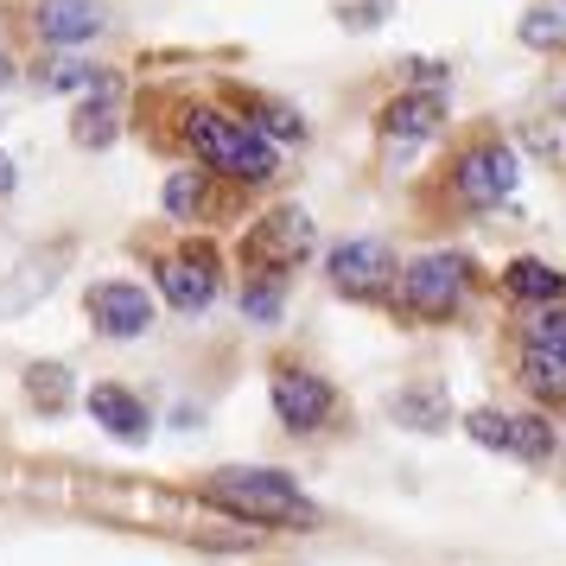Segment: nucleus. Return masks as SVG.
I'll return each mask as SVG.
<instances>
[{
  "mask_svg": "<svg viewBox=\"0 0 566 566\" xmlns=\"http://www.w3.org/2000/svg\"><path fill=\"white\" fill-rule=\"evenodd\" d=\"M205 503L242 522H268V528H318V510L306 503V490L293 484L274 464H230L205 484Z\"/></svg>",
  "mask_w": 566,
  "mask_h": 566,
  "instance_id": "nucleus-1",
  "label": "nucleus"
},
{
  "mask_svg": "<svg viewBox=\"0 0 566 566\" xmlns=\"http://www.w3.org/2000/svg\"><path fill=\"white\" fill-rule=\"evenodd\" d=\"M185 134H191V154L205 159V166H217V172H230V179H242V185L274 179V140H261L249 122L198 108Z\"/></svg>",
  "mask_w": 566,
  "mask_h": 566,
  "instance_id": "nucleus-2",
  "label": "nucleus"
},
{
  "mask_svg": "<svg viewBox=\"0 0 566 566\" xmlns=\"http://www.w3.org/2000/svg\"><path fill=\"white\" fill-rule=\"evenodd\" d=\"M464 281H471V261L464 255H420L401 268V306L413 318H446V312H459Z\"/></svg>",
  "mask_w": 566,
  "mask_h": 566,
  "instance_id": "nucleus-3",
  "label": "nucleus"
},
{
  "mask_svg": "<svg viewBox=\"0 0 566 566\" xmlns=\"http://www.w3.org/2000/svg\"><path fill=\"white\" fill-rule=\"evenodd\" d=\"M515 179H522V166H515V154L503 140H478V147L452 166V191H459L471 210H496L515 191Z\"/></svg>",
  "mask_w": 566,
  "mask_h": 566,
  "instance_id": "nucleus-4",
  "label": "nucleus"
},
{
  "mask_svg": "<svg viewBox=\"0 0 566 566\" xmlns=\"http://www.w3.org/2000/svg\"><path fill=\"white\" fill-rule=\"evenodd\" d=\"M242 249H249L268 274H286L293 261H306L312 249H318V235H312V217L300 205H281V210H268L255 230H249V242H242Z\"/></svg>",
  "mask_w": 566,
  "mask_h": 566,
  "instance_id": "nucleus-5",
  "label": "nucleus"
},
{
  "mask_svg": "<svg viewBox=\"0 0 566 566\" xmlns=\"http://www.w3.org/2000/svg\"><path fill=\"white\" fill-rule=\"evenodd\" d=\"M332 286L350 293V300H382L388 286H395V249L376 242V235L337 242L332 249Z\"/></svg>",
  "mask_w": 566,
  "mask_h": 566,
  "instance_id": "nucleus-6",
  "label": "nucleus"
},
{
  "mask_svg": "<svg viewBox=\"0 0 566 566\" xmlns=\"http://www.w3.org/2000/svg\"><path fill=\"white\" fill-rule=\"evenodd\" d=\"M337 408V388L325 376H312V369H281L274 376V413H281V427L293 433H312V427H325Z\"/></svg>",
  "mask_w": 566,
  "mask_h": 566,
  "instance_id": "nucleus-7",
  "label": "nucleus"
},
{
  "mask_svg": "<svg viewBox=\"0 0 566 566\" xmlns=\"http://www.w3.org/2000/svg\"><path fill=\"white\" fill-rule=\"evenodd\" d=\"M90 318H96L103 337H140L154 325V300H147L140 281H103L90 286Z\"/></svg>",
  "mask_w": 566,
  "mask_h": 566,
  "instance_id": "nucleus-8",
  "label": "nucleus"
},
{
  "mask_svg": "<svg viewBox=\"0 0 566 566\" xmlns=\"http://www.w3.org/2000/svg\"><path fill=\"white\" fill-rule=\"evenodd\" d=\"M32 27H39V39H52V45H90L108 27V13L96 0H39Z\"/></svg>",
  "mask_w": 566,
  "mask_h": 566,
  "instance_id": "nucleus-9",
  "label": "nucleus"
},
{
  "mask_svg": "<svg viewBox=\"0 0 566 566\" xmlns=\"http://www.w3.org/2000/svg\"><path fill=\"white\" fill-rule=\"evenodd\" d=\"M90 420H103V433H115L122 446H140V439L154 433V413L140 408V395H128L122 382L90 388Z\"/></svg>",
  "mask_w": 566,
  "mask_h": 566,
  "instance_id": "nucleus-10",
  "label": "nucleus"
},
{
  "mask_svg": "<svg viewBox=\"0 0 566 566\" xmlns=\"http://www.w3.org/2000/svg\"><path fill=\"white\" fill-rule=\"evenodd\" d=\"M159 286L179 312H205L217 300V268H210V255H172L159 261Z\"/></svg>",
  "mask_w": 566,
  "mask_h": 566,
  "instance_id": "nucleus-11",
  "label": "nucleus"
},
{
  "mask_svg": "<svg viewBox=\"0 0 566 566\" xmlns=\"http://www.w3.org/2000/svg\"><path fill=\"white\" fill-rule=\"evenodd\" d=\"M439 122H446V96L439 90H408V96H395L382 108L388 140H427V134H439Z\"/></svg>",
  "mask_w": 566,
  "mask_h": 566,
  "instance_id": "nucleus-12",
  "label": "nucleus"
},
{
  "mask_svg": "<svg viewBox=\"0 0 566 566\" xmlns=\"http://www.w3.org/2000/svg\"><path fill=\"white\" fill-rule=\"evenodd\" d=\"M388 413L401 420V427H413V433H446L452 427V401H446V388H395V401H388Z\"/></svg>",
  "mask_w": 566,
  "mask_h": 566,
  "instance_id": "nucleus-13",
  "label": "nucleus"
},
{
  "mask_svg": "<svg viewBox=\"0 0 566 566\" xmlns=\"http://www.w3.org/2000/svg\"><path fill=\"white\" fill-rule=\"evenodd\" d=\"M503 286H510V300H528V306H554V300L566 293V274H560V268H547V261H535V255H522V261H510Z\"/></svg>",
  "mask_w": 566,
  "mask_h": 566,
  "instance_id": "nucleus-14",
  "label": "nucleus"
},
{
  "mask_svg": "<svg viewBox=\"0 0 566 566\" xmlns=\"http://www.w3.org/2000/svg\"><path fill=\"white\" fill-rule=\"evenodd\" d=\"M57 261H64V249H45V255L27 261V274H20V281L0 286V318H13V312H27L32 300H45L52 281H57Z\"/></svg>",
  "mask_w": 566,
  "mask_h": 566,
  "instance_id": "nucleus-15",
  "label": "nucleus"
},
{
  "mask_svg": "<svg viewBox=\"0 0 566 566\" xmlns=\"http://www.w3.org/2000/svg\"><path fill=\"white\" fill-rule=\"evenodd\" d=\"M522 388H528L535 401H566V357L560 350L522 344Z\"/></svg>",
  "mask_w": 566,
  "mask_h": 566,
  "instance_id": "nucleus-16",
  "label": "nucleus"
},
{
  "mask_svg": "<svg viewBox=\"0 0 566 566\" xmlns=\"http://www.w3.org/2000/svg\"><path fill=\"white\" fill-rule=\"evenodd\" d=\"M90 96H96V103L77 108L71 134H77V147H108V140H115V77H103Z\"/></svg>",
  "mask_w": 566,
  "mask_h": 566,
  "instance_id": "nucleus-17",
  "label": "nucleus"
},
{
  "mask_svg": "<svg viewBox=\"0 0 566 566\" xmlns=\"http://www.w3.org/2000/svg\"><path fill=\"white\" fill-rule=\"evenodd\" d=\"M27 395L39 401V413H64L71 408V369H64V363H32Z\"/></svg>",
  "mask_w": 566,
  "mask_h": 566,
  "instance_id": "nucleus-18",
  "label": "nucleus"
},
{
  "mask_svg": "<svg viewBox=\"0 0 566 566\" xmlns=\"http://www.w3.org/2000/svg\"><path fill=\"white\" fill-rule=\"evenodd\" d=\"M510 459H554V427L541 420V413H510Z\"/></svg>",
  "mask_w": 566,
  "mask_h": 566,
  "instance_id": "nucleus-19",
  "label": "nucleus"
},
{
  "mask_svg": "<svg viewBox=\"0 0 566 566\" xmlns=\"http://www.w3.org/2000/svg\"><path fill=\"white\" fill-rule=\"evenodd\" d=\"M242 312H249L255 325H274V318H281V274H261V281L242 286Z\"/></svg>",
  "mask_w": 566,
  "mask_h": 566,
  "instance_id": "nucleus-20",
  "label": "nucleus"
},
{
  "mask_svg": "<svg viewBox=\"0 0 566 566\" xmlns=\"http://www.w3.org/2000/svg\"><path fill=\"white\" fill-rule=\"evenodd\" d=\"M522 332H528L535 350H560L566 357V306H535V318H528Z\"/></svg>",
  "mask_w": 566,
  "mask_h": 566,
  "instance_id": "nucleus-21",
  "label": "nucleus"
},
{
  "mask_svg": "<svg viewBox=\"0 0 566 566\" xmlns=\"http://www.w3.org/2000/svg\"><path fill=\"white\" fill-rule=\"evenodd\" d=\"M522 45H566V13L560 7H535L528 20H522Z\"/></svg>",
  "mask_w": 566,
  "mask_h": 566,
  "instance_id": "nucleus-22",
  "label": "nucleus"
},
{
  "mask_svg": "<svg viewBox=\"0 0 566 566\" xmlns=\"http://www.w3.org/2000/svg\"><path fill=\"white\" fill-rule=\"evenodd\" d=\"M198 205H205V179H198V172H172V179H166V210H172V217H191Z\"/></svg>",
  "mask_w": 566,
  "mask_h": 566,
  "instance_id": "nucleus-23",
  "label": "nucleus"
},
{
  "mask_svg": "<svg viewBox=\"0 0 566 566\" xmlns=\"http://www.w3.org/2000/svg\"><path fill=\"white\" fill-rule=\"evenodd\" d=\"M249 128L268 140V134H286V140H306V122L293 115V108H261V122H249Z\"/></svg>",
  "mask_w": 566,
  "mask_h": 566,
  "instance_id": "nucleus-24",
  "label": "nucleus"
},
{
  "mask_svg": "<svg viewBox=\"0 0 566 566\" xmlns=\"http://www.w3.org/2000/svg\"><path fill=\"white\" fill-rule=\"evenodd\" d=\"M388 0H363V7H337V20H350V27H376L382 20Z\"/></svg>",
  "mask_w": 566,
  "mask_h": 566,
  "instance_id": "nucleus-25",
  "label": "nucleus"
},
{
  "mask_svg": "<svg viewBox=\"0 0 566 566\" xmlns=\"http://www.w3.org/2000/svg\"><path fill=\"white\" fill-rule=\"evenodd\" d=\"M7 191H13V159L0 154V198H7Z\"/></svg>",
  "mask_w": 566,
  "mask_h": 566,
  "instance_id": "nucleus-26",
  "label": "nucleus"
},
{
  "mask_svg": "<svg viewBox=\"0 0 566 566\" xmlns=\"http://www.w3.org/2000/svg\"><path fill=\"white\" fill-rule=\"evenodd\" d=\"M0 83H7V64H0Z\"/></svg>",
  "mask_w": 566,
  "mask_h": 566,
  "instance_id": "nucleus-27",
  "label": "nucleus"
}]
</instances>
